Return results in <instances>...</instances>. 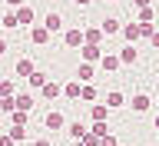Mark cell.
I'll list each match as a JSON object with an SVG mask.
<instances>
[{
    "instance_id": "obj_14",
    "label": "cell",
    "mask_w": 159,
    "mask_h": 146,
    "mask_svg": "<svg viewBox=\"0 0 159 146\" xmlns=\"http://www.w3.org/2000/svg\"><path fill=\"white\" fill-rule=\"evenodd\" d=\"M3 50H7V43H3V40H0V53H3Z\"/></svg>"
},
{
    "instance_id": "obj_5",
    "label": "cell",
    "mask_w": 159,
    "mask_h": 146,
    "mask_svg": "<svg viewBox=\"0 0 159 146\" xmlns=\"http://www.w3.org/2000/svg\"><path fill=\"white\" fill-rule=\"evenodd\" d=\"M47 37H50L47 27H37V30H33V40H37V43H47Z\"/></svg>"
},
{
    "instance_id": "obj_6",
    "label": "cell",
    "mask_w": 159,
    "mask_h": 146,
    "mask_svg": "<svg viewBox=\"0 0 159 146\" xmlns=\"http://www.w3.org/2000/svg\"><path fill=\"white\" fill-rule=\"evenodd\" d=\"M119 30V20H103V33H116Z\"/></svg>"
},
{
    "instance_id": "obj_2",
    "label": "cell",
    "mask_w": 159,
    "mask_h": 146,
    "mask_svg": "<svg viewBox=\"0 0 159 146\" xmlns=\"http://www.w3.org/2000/svg\"><path fill=\"white\" fill-rule=\"evenodd\" d=\"M17 20L20 23H33V10L30 7H17Z\"/></svg>"
},
{
    "instance_id": "obj_12",
    "label": "cell",
    "mask_w": 159,
    "mask_h": 146,
    "mask_svg": "<svg viewBox=\"0 0 159 146\" xmlns=\"http://www.w3.org/2000/svg\"><path fill=\"white\" fill-rule=\"evenodd\" d=\"M7 3H13V7H20V3H23V0H7Z\"/></svg>"
},
{
    "instance_id": "obj_8",
    "label": "cell",
    "mask_w": 159,
    "mask_h": 146,
    "mask_svg": "<svg viewBox=\"0 0 159 146\" xmlns=\"http://www.w3.org/2000/svg\"><path fill=\"white\" fill-rule=\"evenodd\" d=\"M83 57H86V60H96V57H99V50H96V43H89V47L83 50Z\"/></svg>"
},
{
    "instance_id": "obj_15",
    "label": "cell",
    "mask_w": 159,
    "mask_h": 146,
    "mask_svg": "<svg viewBox=\"0 0 159 146\" xmlns=\"http://www.w3.org/2000/svg\"><path fill=\"white\" fill-rule=\"evenodd\" d=\"M136 3H139V7H146V3H149V0H136Z\"/></svg>"
},
{
    "instance_id": "obj_1",
    "label": "cell",
    "mask_w": 159,
    "mask_h": 146,
    "mask_svg": "<svg viewBox=\"0 0 159 146\" xmlns=\"http://www.w3.org/2000/svg\"><path fill=\"white\" fill-rule=\"evenodd\" d=\"M43 27H47L50 33H53V30H60V27H63V20H60V13H47V20H43Z\"/></svg>"
},
{
    "instance_id": "obj_4",
    "label": "cell",
    "mask_w": 159,
    "mask_h": 146,
    "mask_svg": "<svg viewBox=\"0 0 159 146\" xmlns=\"http://www.w3.org/2000/svg\"><path fill=\"white\" fill-rule=\"evenodd\" d=\"M17 73H20V77H30V73H33V63H30V60H20V63H17Z\"/></svg>"
},
{
    "instance_id": "obj_10",
    "label": "cell",
    "mask_w": 159,
    "mask_h": 146,
    "mask_svg": "<svg viewBox=\"0 0 159 146\" xmlns=\"http://www.w3.org/2000/svg\"><path fill=\"white\" fill-rule=\"evenodd\" d=\"M133 106H136V110H146L149 100H146V97H136V100H133Z\"/></svg>"
},
{
    "instance_id": "obj_3",
    "label": "cell",
    "mask_w": 159,
    "mask_h": 146,
    "mask_svg": "<svg viewBox=\"0 0 159 146\" xmlns=\"http://www.w3.org/2000/svg\"><path fill=\"white\" fill-rule=\"evenodd\" d=\"M66 43H70V47H80V43H83V33H80V30H70V33H66Z\"/></svg>"
},
{
    "instance_id": "obj_11",
    "label": "cell",
    "mask_w": 159,
    "mask_h": 146,
    "mask_svg": "<svg viewBox=\"0 0 159 146\" xmlns=\"http://www.w3.org/2000/svg\"><path fill=\"white\" fill-rule=\"evenodd\" d=\"M76 3H80V7H86V3H93V0H76Z\"/></svg>"
},
{
    "instance_id": "obj_13",
    "label": "cell",
    "mask_w": 159,
    "mask_h": 146,
    "mask_svg": "<svg viewBox=\"0 0 159 146\" xmlns=\"http://www.w3.org/2000/svg\"><path fill=\"white\" fill-rule=\"evenodd\" d=\"M152 43H156V47H159V33H152Z\"/></svg>"
},
{
    "instance_id": "obj_7",
    "label": "cell",
    "mask_w": 159,
    "mask_h": 146,
    "mask_svg": "<svg viewBox=\"0 0 159 146\" xmlns=\"http://www.w3.org/2000/svg\"><path fill=\"white\" fill-rule=\"evenodd\" d=\"M60 123H63V116H60V113H50V116H47V126H50V130H57Z\"/></svg>"
},
{
    "instance_id": "obj_9",
    "label": "cell",
    "mask_w": 159,
    "mask_h": 146,
    "mask_svg": "<svg viewBox=\"0 0 159 146\" xmlns=\"http://www.w3.org/2000/svg\"><path fill=\"white\" fill-rule=\"evenodd\" d=\"M123 33H126V37H129V40H136V37H139V27H133V23H129V27H126V30H123Z\"/></svg>"
}]
</instances>
